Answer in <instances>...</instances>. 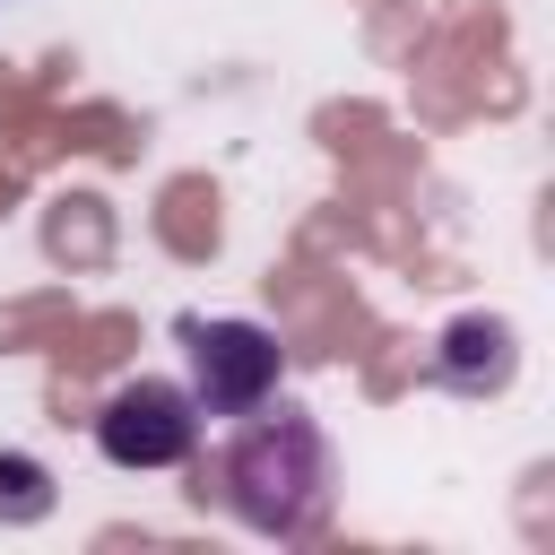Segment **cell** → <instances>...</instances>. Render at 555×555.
<instances>
[{
    "mask_svg": "<svg viewBox=\"0 0 555 555\" xmlns=\"http://www.w3.org/2000/svg\"><path fill=\"white\" fill-rule=\"evenodd\" d=\"M330 486H338L330 434H321L295 399L269 390V399L251 408V425L234 434V451H225V512H234L243 529H260V538H304V529H321Z\"/></svg>",
    "mask_w": 555,
    "mask_h": 555,
    "instance_id": "1",
    "label": "cell"
},
{
    "mask_svg": "<svg viewBox=\"0 0 555 555\" xmlns=\"http://www.w3.org/2000/svg\"><path fill=\"white\" fill-rule=\"evenodd\" d=\"M173 338H182V364H191L182 390L199 399V416H251V408L278 390V373H286V347H278V330H260V321L182 312Z\"/></svg>",
    "mask_w": 555,
    "mask_h": 555,
    "instance_id": "2",
    "label": "cell"
},
{
    "mask_svg": "<svg viewBox=\"0 0 555 555\" xmlns=\"http://www.w3.org/2000/svg\"><path fill=\"white\" fill-rule=\"evenodd\" d=\"M95 451L113 468H182L199 451V399L165 373H139L95 408Z\"/></svg>",
    "mask_w": 555,
    "mask_h": 555,
    "instance_id": "3",
    "label": "cell"
},
{
    "mask_svg": "<svg viewBox=\"0 0 555 555\" xmlns=\"http://www.w3.org/2000/svg\"><path fill=\"white\" fill-rule=\"evenodd\" d=\"M512 373H520V338L494 312H460L434 338V382L460 390V399H494V390H512Z\"/></svg>",
    "mask_w": 555,
    "mask_h": 555,
    "instance_id": "4",
    "label": "cell"
},
{
    "mask_svg": "<svg viewBox=\"0 0 555 555\" xmlns=\"http://www.w3.org/2000/svg\"><path fill=\"white\" fill-rule=\"evenodd\" d=\"M0 520L9 529H35L52 520V468L26 460V451H0Z\"/></svg>",
    "mask_w": 555,
    "mask_h": 555,
    "instance_id": "5",
    "label": "cell"
}]
</instances>
